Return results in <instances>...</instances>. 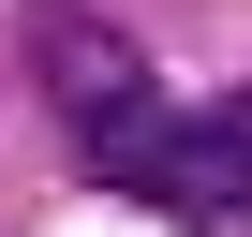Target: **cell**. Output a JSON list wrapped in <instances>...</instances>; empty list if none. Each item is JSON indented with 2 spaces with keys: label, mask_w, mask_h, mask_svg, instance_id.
<instances>
[{
  "label": "cell",
  "mask_w": 252,
  "mask_h": 237,
  "mask_svg": "<svg viewBox=\"0 0 252 237\" xmlns=\"http://www.w3.org/2000/svg\"><path fill=\"white\" fill-rule=\"evenodd\" d=\"M45 89H60V134H74V163L89 178H119L134 193V163H149V134H163V89H149V59L119 45V30H45Z\"/></svg>",
  "instance_id": "6da1fadb"
},
{
  "label": "cell",
  "mask_w": 252,
  "mask_h": 237,
  "mask_svg": "<svg viewBox=\"0 0 252 237\" xmlns=\"http://www.w3.org/2000/svg\"><path fill=\"white\" fill-rule=\"evenodd\" d=\"M134 193H149V207H178V222H237V207H252V89H222V104L163 118L149 163H134Z\"/></svg>",
  "instance_id": "7a4b0ae2"
}]
</instances>
